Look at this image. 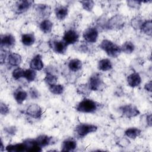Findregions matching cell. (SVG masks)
Returning a JSON list of instances; mask_svg holds the SVG:
<instances>
[{
  "mask_svg": "<svg viewBox=\"0 0 152 152\" xmlns=\"http://www.w3.org/2000/svg\"><path fill=\"white\" fill-rule=\"evenodd\" d=\"M103 105L88 97H84L75 107V109L83 113H95L103 107Z\"/></svg>",
  "mask_w": 152,
  "mask_h": 152,
  "instance_id": "1",
  "label": "cell"
},
{
  "mask_svg": "<svg viewBox=\"0 0 152 152\" xmlns=\"http://www.w3.org/2000/svg\"><path fill=\"white\" fill-rule=\"evenodd\" d=\"M99 47L101 50L104 51L108 56L113 58L118 57L122 53L121 45L107 39H103L100 43Z\"/></svg>",
  "mask_w": 152,
  "mask_h": 152,
  "instance_id": "2",
  "label": "cell"
},
{
  "mask_svg": "<svg viewBox=\"0 0 152 152\" xmlns=\"http://www.w3.org/2000/svg\"><path fill=\"white\" fill-rule=\"evenodd\" d=\"M98 126L93 124L81 122L76 125L74 128V137L77 139H82L90 134L97 131Z\"/></svg>",
  "mask_w": 152,
  "mask_h": 152,
  "instance_id": "3",
  "label": "cell"
},
{
  "mask_svg": "<svg viewBox=\"0 0 152 152\" xmlns=\"http://www.w3.org/2000/svg\"><path fill=\"white\" fill-rule=\"evenodd\" d=\"M126 24V18L121 14H115L107 19L106 30L119 31L123 29Z\"/></svg>",
  "mask_w": 152,
  "mask_h": 152,
  "instance_id": "4",
  "label": "cell"
},
{
  "mask_svg": "<svg viewBox=\"0 0 152 152\" xmlns=\"http://www.w3.org/2000/svg\"><path fill=\"white\" fill-rule=\"evenodd\" d=\"M87 83L91 91H102L106 87L101 75L98 72L93 73L90 75Z\"/></svg>",
  "mask_w": 152,
  "mask_h": 152,
  "instance_id": "5",
  "label": "cell"
},
{
  "mask_svg": "<svg viewBox=\"0 0 152 152\" xmlns=\"http://www.w3.org/2000/svg\"><path fill=\"white\" fill-rule=\"evenodd\" d=\"M34 5V1L31 0H20L15 1L11 7L12 11L17 14H23L28 11Z\"/></svg>",
  "mask_w": 152,
  "mask_h": 152,
  "instance_id": "6",
  "label": "cell"
},
{
  "mask_svg": "<svg viewBox=\"0 0 152 152\" xmlns=\"http://www.w3.org/2000/svg\"><path fill=\"white\" fill-rule=\"evenodd\" d=\"M51 49L56 53L64 55L68 49V45L64 42L62 38L53 37L48 40Z\"/></svg>",
  "mask_w": 152,
  "mask_h": 152,
  "instance_id": "7",
  "label": "cell"
},
{
  "mask_svg": "<svg viewBox=\"0 0 152 152\" xmlns=\"http://www.w3.org/2000/svg\"><path fill=\"white\" fill-rule=\"evenodd\" d=\"M99 34V31L98 28L94 26H90L85 28L82 33V37L84 42L92 44L97 41Z\"/></svg>",
  "mask_w": 152,
  "mask_h": 152,
  "instance_id": "8",
  "label": "cell"
},
{
  "mask_svg": "<svg viewBox=\"0 0 152 152\" xmlns=\"http://www.w3.org/2000/svg\"><path fill=\"white\" fill-rule=\"evenodd\" d=\"M120 113L125 118H132L138 116L140 111L138 108L134 104H126L122 105L118 108Z\"/></svg>",
  "mask_w": 152,
  "mask_h": 152,
  "instance_id": "9",
  "label": "cell"
},
{
  "mask_svg": "<svg viewBox=\"0 0 152 152\" xmlns=\"http://www.w3.org/2000/svg\"><path fill=\"white\" fill-rule=\"evenodd\" d=\"M79 32L74 28H69L65 30L62 37V40L68 45H74L79 42Z\"/></svg>",
  "mask_w": 152,
  "mask_h": 152,
  "instance_id": "10",
  "label": "cell"
},
{
  "mask_svg": "<svg viewBox=\"0 0 152 152\" xmlns=\"http://www.w3.org/2000/svg\"><path fill=\"white\" fill-rule=\"evenodd\" d=\"M34 9L37 17L42 20L49 19L52 14L51 7L46 4H37L34 6Z\"/></svg>",
  "mask_w": 152,
  "mask_h": 152,
  "instance_id": "11",
  "label": "cell"
},
{
  "mask_svg": "<svg viewBox=\"0 0 152 152\" xmlns=\"http://www.w3.org/2000/svg\"><path fill=\"white\" fill-rule=\"evenodd\" d=\"M25 112L28 117L34 119H40L43 115V109L42 107L37 103H31L28 105Z\"/></svg>",
  "mask_w": 152,
  "mask_h": 152,
  "instance_id": "12",
  "label": "cell"
},
{
  "mask_svg": "<svg viewBox=\"0 0 152 152\" xmlns=\"http://www.w3.org/2000/svg\"><path fill=\"white\" fill-rule=\"evenodd\" d=\"M1 49H5L13 48L16 43L15 36L11 33H5L1 35Z\"/></svg>",
  "mask_w": 152,
  "mask_h": 152,
  "instance_id": "13",
  "label": "cell"
},
{
  "mask_svg": "<svg viewBox=\"0 0 152 152\" xmlns=\"http://www.w3.org/2000/svg\"><path fill=\"white\" fill-rule=\"evenodd\" d=\"M35 139L37 142L38 144L42 148L53 145L56 143L55 138L53 137L45 134L39 135Z\"/></svg>",
  "mask_w": 152,
  "mask_h": 152,
  "instance_id": "14",
  "label": "cell"
},
{
  "mask_svg": "<svg viewBox=\"0 0 152 152\" xmlns=\"http://www.w3.org/2000/svg\"><path fill=\"white\" fill-rule=\"evenodd\" d=\"M77 147V142L75 137H68L63 140L61 145L62 151H72Z\"/></svg>",
  "mask_w": 152,
  "mask_h": 152,
  "instance_id": "15",
  "label": "cell"
},
{
  "mask_svg": "<svg viewBox=\"0 0 152 152\" xmlns=\"http://www.w3.org/2000/svg\"><path fill=\"white\" fill-rule=\"evenodd\" d=\"M23 143L24 145L26 151L39 152L42 151V148L38 144L35 138H26L23 140Z\"/></svg>",
  "mask_w": 152,
  "mask_h": 152,
  "instance_id": "16",
  "label": "cell"
},
{
  "mask_svg": "<svg viewBox=\"0 0 152 152\" xmlns=\"http://www.w3.org/2000/svg\"><path fill=\"white\" fill-rule=\"evenodd\" d=\"M29 66L36 71L42 70L44 68V63L42 55L38 53L33 56L29 62Z\"/></svg>",
  "mask_w": 152,
  "mask_h": 152,
  "instance_id": "17",
  "label": "cell"
},
{
  "mask_svg": "<svg viewBox=\"0 0 152 152\" xmlns=\"http://www.w3.org/2000/svg\"><path fill=\"white\" fill-rule=\"evenodd\" d=\"M142 79L138 72H134L129 74L126 77V83L128 86L132 88H135L140 86Z\"/></svg>",
  "mask_w": 152,
  "mask_h": 152,
  "instance_id": "18",
  "label": "cell"
},
{
  "mask_svg": "<svg viewBox=\"0 0 152 152\" xmlns=\"http://www.w3.org/2000/svg\"><path fill=\"white\" fill-rule=\"evenodd\" d=\"M68 11V8L66 6L61 4L57 5L54 9L55 17L56 19L60 21H64L67 17Z\"/></svg>",
  "mask_w": 152,
  "mask_h": 152,
  "instance_id": "19",
  "label": "cell"
},
{
  "mask_svg": "<svg viewBox=\"0 0 152 152\" xmlns=\"http://www.w3.org/2000/svg\"><path fill=\"white\" fill-rule=\"evenodd\" d=\"M28 93L21 87H18L13 93V97L18 104H22L27 99Z\"/></svg>",
  "mask_w": 152,
  "mask_h": 152,
  "instance_id": "20",
  "label": "cell"
},
{
  "mask_svg": "<svg viewBox=\"0 0 152 152\" xmlns=\"http://www.w3.org/2000/svg\"><path fill=\"white\" fill-rule=\"evenodd\" d=\"M83 65V62L80 59L78 58H73L68 61L67 68L70 72L76 73L81 70Z\"/></svg>",
  "mask_w": 152,
  "mask_h": 152,
  "instance_id": "21",
  "label": "cell"
},
{
  "mask_svg": "<svg viewBox=\"0 0 152 152\" xmlns=\"http://www.w3.org/2000/svg\"><path fill=\"white\" fill-rule=\"evenodd\" d=\"M7 63L9 65L14 67H18L22 62L21 56L17 53H10L7 59Z\"/></svg>",
  "mask_w": 152,
  "mask_h": 152,
  "instance_id": "22",
  "label": "cell"
},
{
  "mask_svg": "<svg viewBox=\"0 0 152 152\" xmlns=\"http://www.w3.org/2000/svg\"><path fill=\"white\" fill-rule=\"evenodd\" d=\"M97 68L99 71L106 72L111 70L113 68V64L110 59L103 58L97 62Z\"/></svg>",
  "mask_w": 152,
  "mask_h": 152,
  "instance_id": "23",
  "label": "cell"
},
{
  "mask_svg": "<svg viewBox=\"0 0 152 152\" xmlns=\"http://www.w3.org/2000/svg\"><path fill=\"white\" fill-rule=\"evenodd\" d=\"M142 130L137 127H129L125 129L124 134L129 140H135L140 136Z\"/></svg>",
  "mask_w": 152,
  "mask_h": 152,
  "instance_id": "24",
  "label": "cell"
},
{
  "mask_svg": "<svg viewBox=\"0 0 152 152\" xmlns=\"http://www.w3.org/2000/svg\"><path fill=\"white\" fill-rule=\"evenodd\" d=\"M40 30L44 34L50 33L53 27V23L49 19L42 20L39 25Z\"/></svg>",
  "mask_w": 152,
  "mask_h": 152,
  "instance_id": "25",
  "label": "cell"
},
{
  "mask_svg": "<svg viewBox=\"0 0 152 152\" xmlns=\"http://www.w3.org/2000/svg\"><path fill=\"white\" fill-rule=\"evenodd\" d=\"M21 42L25 46H31L36 42V37L33 32L23 34L21 36Z\"/></svg>",
  "mask_w": 152,
  "mask_h": 152,
  "instance_id": "26",
  "label": "cell"
},
{
  "mask_svg": "<svg viewBox=\"0 0 152 152\" xmlns=\"http://www.w3.org/2000/svg\"><path fill=\"white\" fill-rule=\"evenodd\" d=\"M76 92L78 94L84 97H88L91 93V90L89 88L87 83H82L77 86Z\"/></svg>",
  "mask_w": 152,
  "mask_h": 152,
  "instance_id": "27",
  "label": "cell"
},
{
  "mask_svg": "<svg viewBox=\"0 0 152 152\" xmlns=\"http://www.w3.org/2000/svg\"><path fill=\"white\" fill-rule=\"evenodd\" d=\"M5 151L8 152H21L26 151L25 147L24 144L22 142L15 143V144H10L5 146Z\"/></svg>",
  "mask_w": 152,
  "mask_h": 152,
  "instance_id": "28",
  "label": "cell"
},
{
  "mask_svg": "<svg viewBox=\"0 0 152 152\" xmlns=\"http://www.w3.org/2000/svg\"><path fill=\"white\" fill-rule=\"evenodd\" d=\"M121 52L122 53H124L127 55H129L132 53L135 49V46L134 43L129 40H127L123 43L122 45H121Z\"/></svg>",
  "mask_w": 152,
  "mask_h": 152,
  "instance_id": "29",
  "label": "cell"
},
{
  "mask_svg": "<svg viewBox=\"0 0 152 152\" xmlns=\"http://www.w3.org/2000/svg\"><path fill=\"white\" fill-rule=\"evenodd\" d=\"M144 20L145 19H144V18L140 15L135 16L131 20L130 26L134 30L136 31L140 30L141 26Z\"/></svg>",
  "mask_w": 152,
  "mask_h": 152,
  "instance_id": "30",
  "label": "cell"
},
{
  "mask_svg": "<svg viewBox=\"0 0 152 152\" xmlns=\"http://www.w3.org/2000/svg\"><path fill=\"white\" fill-rule=\"evenodd\" d=\"M142 33L151 36L152 34V22L151 20H145L140 30Z\"/></svg>",
  "mask_w": 152,
  "mask_h": 152,
  "instance_id": "31",
  "label": "cell"
},
{
  "mask_svg": "<svg viewBox=\"0 0 152 152\" xmlns=\"http://www.w3.org/2000/svg\"><path fill=\"white\" fill-rule=\"evenodd\" d=\"M58 79V77L56 74L46 72V75L44 77L43 81L48 87H50L57 84Z\"/></svg>",
  "mask_w": 152,
  "mask_h": 152,
  "instance_id": "32",
  "label": "cell"
},
{
  "mask_svg": "<svg viewBox=\"0 0 152 152\" xmlns=\"http://www.w3.org/2000/svg\"><path fill=\"white\" fill-rule=\"evenodd\" d=\"M37 77V71L28 68L25 69L24 78L26 80L28 83H31L35 81Z\"/></svg>",
  "mask_w": 152,
  "mask_h": 152,
  "instance_id": "33",
  "label": "cell"
},
{
  "mask_svg": "<svg viewBox=\"0 0 152 152\" xmlns=\"http://www.w3.org/2000/svg\"><path fill=\"white\" fill-rule=\"evenodd\" d=\"M49 91L55 95H61L65 91V87L62 84H56L52 86L48 87Z\"/></svg>",
  "mask_w": 152,
  "mask_h": 152,
  "instance_id": "34",
  "label": "cell"
},
{
  "mask_svg": "<svg viewBox=\"0 0 152 152\" xmlns=\"http://www.w3.org/2000/svg\"><path fill=\"white\" fill-rule=\"evenodd\" d=\"M88 43L86 42H78L75 45H74L75 50L79 52L80 53H86L90 51V47L88 45Z\"/></svg>",
  "mask_w": 152,
  "mask_h": 152,
  "instance_id": "35",
  "label": "cell"
},
{
  "mask_svg": "<svg viewBox=\"0 0 152 152\" xmlns=\"http://www.w3.org/2000/svg\"><path fill=\"white\" fill-rule=\"evenodd\" d=\"M82 8L87 12H91L95 5V3L92 0H82L78 1Z\"/></svg>",
  "mask_w": 152,
  "mask_h": 152,
  "instance_id": "36",
  "label": "cell"
},
{
  "mask_svg": "<svg viewBox=\"0 0 152 152\" xmlns=\"http://www.w3.org/2000/svg\"><path fill=\"white\" fill-rule=\"evenodd\" d=\"M37 49L39 52L44 53H48L51 50L50 46L48 41L40 42L37 46Z\"/></svg>",
  "mask_w": 152,
  "mask_h": 152,
  "instance_id": "37",
  "label": "cell"
},
{
  "mask_svg": "<svg viewBox=\"0 0 152 152\" xmlns=\"http://www.w3.org/2000/svg\"><path fill=\"white\" fill-rule=\"evenodd\" d=\"M24 72H25V69H24L23 68L19 66L16 67L12 71V73H11L12 77L15 80H20L22 78H24Z\"/></svg>",
  "mask_w": 152,
  "mask_h": 152,
  "instance_id": "38",
  "label": "cell"
},
{
  "mask_svg": "<svg viewBox=\"0 0 152 152\" xmlns=\"http://www.w3.org/2000/svg\"><path fill=\"white\" fill-rule=\"evenodd\" d=\"M131 143L130 140L126 137L124 136L119 138H117L116 144L121 148H126Z\"/></svg>",
  "mask_w": 152,
  "mask_h": 152,
  "instance_id": "39",
  "label": "cell"
},
{
  "mask_svg": "<svg viewBox=\"0 0 152 152\" xmlns=\"http://www.w3.org/2000/svg\"><path fill=\"white\" fill-rule=\"evenodd\" d=\"M126 4L128 7H129L131 8L132 9H136L138 10L139 9L143 2H147V1H135V0H128L126 1Z\"/></svg>",
  "mask_w": 152,
  "mask_h": 152,
  "instance_id": "40",
  "label": "cell"
},
{
  "mask_svg": "<svg viewBox=\"0 0 152 152\" xmlns=\"http://www.w3.org/2000/svg\"><path fill=\"white\" fill-rule=\"evenodd\" d=\"M28 96L30 97L33 100H36L39 98L40 94L39 93V91L37 88L35 87H31L29 88L28 90Z\"/></svg>",
  "mask_w": 152,
  "mask_h": 152,
  "instance_id": "41",
  "label": "cell"
},
{
  "mask_svg": "<svg viewBox=\"0 0 152 152\" xmlns=\"http://www.w3.org/2000/svg\"><path fill=\"white\" fill-rule=\"evenodd\" d=\"M9 106L3 102H0V113L2 116H7L10 113Z\"/></svg>",
  "mask_w": 152,
  "mask_h": 152,
  "instance_id": "42",
  "label": "cell"
},
{
  "mask_svg": "<svg viewBox=\"0 0 152 152\" xmlns=\"http://www.w3.org/2000/svg\"><path fill=\"white\" fill-rule=\"evenodd\" d=\"M17 128L15 126H8L4 128V131L8 135L13 136L15 135L17 132Z\"/></svg>",
  "mask_w": 152,
  "mask_h": 152,
  "instance_id": "43",
  "label": "cell"
},
{
  "mask_svg": "<svg viewBox=\"0 0 152 152\" xmlns=\"http://www.w3.org/2000/svg\"><path fill=\"white\" fill-rule=\"evenodd\" d=\"M124 131L125 129H122V128H117L115 131H114V135L117 138H121L122 137L125 136L124 134Z\"/></svg>",
  "mask_w": 152,
  "mask_h": 152,
  "instance_id": "44",
  "label": "cell"
},
{
  "mask_svg": "<svg viewBox=\"0 0 152 152\" xmlns=\"http://www.w3.org/2000/svg\"><path fill=\"white\" fill-rule=\"evenodd\" d=\"M8 55L7 54V51L5 49H1V54H0V61L1 64H2L4 63V62L7 60V56Z\"/></svg>",
  "mask_w": 152,
  "mask_h": 152,
  "instance_id": "45",
  "label": "cell"
},
{
  "mask_svg": "<svg viewBox=\"0 0 152 152\" xmlns=\"http://www.w3.org/2000/svg\"><path fill=\"white\" fill-rule=\"evenodd\" d=\"M145 122L147 126L151 127L152 125V115L151 113L146 114L145 116Z\"/></svg>",
  "mask_w": 152,
  "mask_h": 152,
  "instance_id": "46",
  "label": "cell"
},
{
  "mask_svg": "<svg viewBox=\"0 0 152 152\" xmlns=\"http://www.w3.org/2000/svg\"><path fill=\"white\" fill-rule=\"evenodd\" d=\"M144 90L145 91H147L148 92H151V91H152V83H151V81H150L149 82L146 83L144 84Z\"/></svg>",
  "mask_w": 152,
  "mask_h": 152,
  "instance_id": "47",
  "label": "cell"
},
{
  "mask_svg": "<svg viewBox=\"0 0 152 152\" xmlns=\"http://www.w3.org/2000/svg\"><path fill=\"white\" fill-rule=\"evenodd\" d=\"M5 145H4V143H3V141H2V140L1 139V140L0 151H5Z\"/></svg>",
  "mask_w": 152,
  "mask_h": 152,
  "instance_id": "48",
  "label": "cell"
}]
</instances>
